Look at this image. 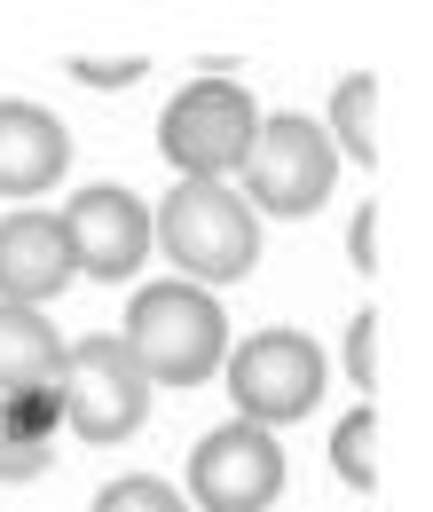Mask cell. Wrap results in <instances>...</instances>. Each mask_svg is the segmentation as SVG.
<instances>
[{
  "mask_svg": "<svg viewBox=\"0 0 433 512\" xmlns=\"http://www.w3.org/2000/svg\"><path fill=\"white\" fill-rule=\"evenodd\" d=\"M71 166V134L40 103H0V197H40Z\"/></svg>",
  "mask_w": 433,
  "mask_h": 512,
  "instance_id": "cell-10",
  "label": "cell"
},
{
  "mask_svg": "<svg viewBox=\"0 0 433 512\" xmlns=\"http://www.w3.org/2000/svg\"><path fill=\"white\" fill-rule=\"evenodd\" d=\"M355 150V166H378V79L371 71H347L339 95H331V150Z\"/></svg>",
  "mask_w": 433,
  "mask_h": 512,
  "instance_id": "cell-13",
  "label": "cell"
},
{
  "mask_svg": "<svg viewBox=\"0 0 433 512\" xmlns=\"http://www.w3.org/2000/svg\"><path fill=\"white\" fill-rule=\"evenodd\" d=\"M252 134H260V111H252V95L237 79H189L158 119V150L189 182H229L245 166Z\"/></svg>",
  "mask_w": 433,
  "mask_h": 512,
  "instance_id": "cell-3",
  "label": "cell"
},
{
  "mask_svg": "<svg viewBox=\"0 0 433 512\" xmlns=\"http://www.w3.org/2000/svg\"><path fill=\"white\" fill-rule=\"evenodd\" d=\"M347 363H355V386H378V316H355V331H347Z\"/></svg>",
  "mask_w": 433,
  "mask_h": 512,
  "instance_id": "cell-16",
  "label": "cell"
},
{
  "mask_svg": "<svg viewBox=\"0 0 433 512\" xmlns=\"http://www.w3.org/2000/svg\"><path fill=\"white\" fill-rule=\"evenodd\" d=\"M71 237L56 213H8L0 221V300L8 308H48L71 284Z\"/></svg>",
  "mask_w": 433,
  "mask_h": 512,
  "instance_id": "cell-9",
  "label": "cell"
},
{
  "mask_svg": "<svg viewBox=\"0 0 433 512\" xmlns=\"http://www.w3.org/2000/svg\"><path fill=\"white\" fill-rule=\"evenodd\" d=\"M95 512H182V497L166 481H150V473H126V481H111L95 497Z\"/></svg>",
  "mask_w": 433,
  "mask_h": 512,
  "instance_id": "cell-15",
  "label": "cell"
},
{
  "mask_svg": "<svg viewBox=\"0 0 433 512\" xmlns=\"http://www.w3.org/2000/svg\"><path fill=\"white\" fill-rule=\"evenodd\" d=\"M150 245H166V260L189 268V284L213 292V284H237L260 260V221H252V205L229 182H182L158 205Z\"/></svg>",
  "mask_w": 433,
  "mask_h": 512,
  "instance_id": "cell-2",
  "label": "cell"
},
{
  "mask_svg": "<svg viewBox=\"0 0 433 512\" xmlns=\"http://www.w3.org/2000/svg\"><path fill=\"white\" fill-rule=\"evenodd\" d=\"M126 355L150 386H197L221 371L229 355V323H221V300L197 292V284H150L134 292L126 308Z\"/></svg>",
  "mask_w": 433,
  "mask_h": 512,
  "instance_id": "cell-1",
  "label": "cell"
},
{
  "mask_svg": "<svg viewBox=\"0 0 433 512\" xmlns=\"http://www.w3.org/2000/svg\"><path fill=\"white\" fill-rule=\"evenodd\" d=\"M56 394H0V481H40L56 457Z\"/></svg>",
  "mask_w": 433,
  "mask_h": 512,
  "instance_id": "cell-12",
  "label": "cell"
},
{
  "mask_svg": "<svg viewBox=\"0 0 433 512\" xmlns=\"http://www.w3.org/2000/svg\"><path fill=\"white\" fill-rule=\"evenodd\" d=\"M284 489V449L268 442V426H213L189 457V497L205 512H268Z\"/></svg>",
  "mask_w": 433,
  "mask_h": 512,
  "instance_id": "cell-7",
  "label": "cell"
},
{
  "mask_svg": "<svg viewBox=\"0 0 433 512\" xmlns=\"http://www.w3.org/2000/svg\"><path fill=\"white\" fill-rule=\"evenodd\" d=\"M331 465H339V481L378 489V410H355V418L331 434Z\"/></svg>",
  "mask_w": 433,
  "mask_h": 512,
  "instance_id": "cell-14",
  "label": "cell"
},
{
  "mask_svg": "<svg viewBox=\"0 0 433 512\" xmlns=\"http://www.w3.org/2000/svg\"><path fill=\"white\" fill-rule=\"evenodd\" d=\"M56 410L79 442H126L150 418V379L134 371L126 339H79L63 347V379H56Z\"/></svg>",
  "mask_w": 433,
  "mask_h": 512,
  "instance_id": "cell-5",
  "label": "cell"
},
{
  "mask_svg": "<svg viewBox=\"0 0 433 512\" xmlns=\"http://www.w3.org/2000/svg\"><path fill=\"white\" fill-rule=\"evenodd\" d=\"M245 205L260 213H284V221H300L315 213L323 197H331V174H339V150H331V134L300 119V111H276V119H260L245 150Z\"/></svg>",
  "mask_w": 433,
  "mask_h": 512,
  "instance_id": "cell-4",
  "label": "cell"
},
{
  "mask_svg": "<svg viewBox=\"0 0 433 512\" xmlns=\"http://www.w3.org/2000/svg\"><path fill=\"white\" fill-rule=\"evenodd\" d=\"M63 237H71V268H79V276L119 284V276H134L142 253H150V205L134 190H119V182H95V190L71 197Z\"/></svg>",
  "mask_w": 433,
  "mask_h": 512,
  "instance_id": "cell-8",
  "label": "cell"
},
{
  "mask_svg": "<svg viewBox=\"0 0 433 512\" xmlns=\"http://www.w3.org/2000/svg\"><path fill=\"white\" fill-rule=\"evenodd\" d=\"M229 394H237L245 426H292L323 394V347L300 331H252L229 355Z\"/></svg>",
  "mask_w": 433,
  "mask_h": 512,
  "instance_id": "cell-6",
  "label": "cell"
},
{
  "mask_svg": "<svg viewBox=\"0 0 433 512\" xmlns=\"http://www.w3.org/2000/svg\"><path fill=\"white\" fill-rule=\"evenodd\" d=\"M371 245H378V221H371V213H363V221H355V268H371Z\"/></svg>",
  "mask_w": 433,
  "mask_h": 512,
  "instance_id": "cell-18",
  "label": "cell"
},
{
  "mask_svg": "<svg viewBox=\"0 0 433 512\" xmlns=\"http://www.w3.org/2000/svg\"><path fill=\"white\" fill-rule=\"evenodd\" d=\"M71 79H87V87H126V79H142V56H119V64H95V56H71Z\"/></svg>",
  "mask_w": 433,
  "mask_h": 512,
  "instance_id": "cell-17",
  "label": "cell"
},
{
  "mask_svg": "<svg viewBox=\"0 0 433 512\" xmlns=\"http://www.w3.org/2000/svg\"><path fill=\"white\" fill-rule=\"evenodd\" d=\"M63 379V339L40 308L0 300V394H56Z\"/></svg>",
  "mask_w": 433,
  "mask_h": 512,
  "instance_id": "cell-11",
  "label": "cell"
}]
</instances>
